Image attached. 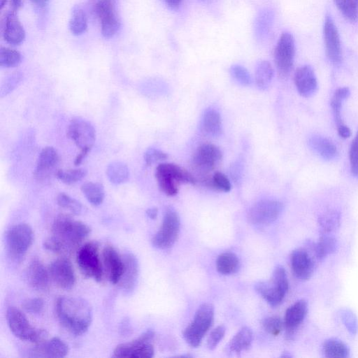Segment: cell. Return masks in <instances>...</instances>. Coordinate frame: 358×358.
<instances>
[{"instance_id": "6da1fadb", "label": "cell", "mask_w": 358, "mask_h": 358, "mask_svg": "<svg viewBox=\"0 0 358 358\" xmlns=\"http://www.w3.org/2000/svg\"><path fill=\"white\" fill-rule=\"evenodd\" d=\"M55 310L60 324L74 336L85 334L91 325L92 309L82 298L61 296L56 301Z\"/></svg>"}, {"instance_id": "f5cc1de1", "label": "cell", "mask_w": 358, "mask_h": 358, "mask_svg": "<svg viewBox=\"0 0 358 358\" xmlns=\"http://www.w3.org/2000/svg\"><path fill=\"white\" fill-rule=\"evenodd\" d=\"M43 248L50 252L60 253L65 252L62 244L52 236L43 241Z\"/></svg>"}, {"instance_id": "3957f363", "label": "cell", "mask_w": 358, "mask_h": 358, "mask_svg": "<svg viewBox=\"0 0 358 358\" xmlns=\"http://www.w3.org/2000/svg\"><path fill=\"white\" fill-rule=\"evenodd\" d=\"M67 136L80 150L74 160V164H80L92 148L96 131L93 125L87 120L76 117L73 118L67 128Z\"/></svg>"}, {"instance_id": "b9f144b4", "label": "cell", "mask_w": 358, "mask_h": 358, "mask_svg": "<svg viewBox=\"0 0 358 358\" xmlns=\"http://www.w3.org/2000/svg\"><path fill=\"white\" fill-rule=\"evenodd\" d=\"M57 203L61 208L69 210L74 215H79L82 211L83 206L81 203L64 192L57 195Z\"/></svg>"}, {"instance_id": "8d00e7d4", "label": "cell", "mask_w": 358, "mask_h": 358, "mask_svg": "<svg viewBox=\"0 0 358 358\" xmlns=\"http://www.w3.org/2000/svg\"><path fill=\"white\" fill-rule=\"evenodd\" d=\"M69 27L74 35H80L87 28V16L83 8L79 6L73 8L72 15L69 22Z\"/></svg>"}, {"instance_id": "f907efd6", "label": "cell", "mask_w": 358, "mask_h": 358, "mask_svg": "<svg viewBox=\"0 0 358 358\" xmlns=\"http://www.w3.org/2000/svg\"><path fill=\"white\" fill-rule=\"evenodd\" d=\"M22 307L29 313L38 314L44 308V301L41 298L29 299L23 302Z\"/></svg>"}, {"instance_id": "ee69618b", "label": "cell", "mask_w": 358, "mask_h": 358, "mask_svg": "<svg viewBox=\"0 0 358 358\" xmlns=\"http://www.w3.org/2000/svg\"><path fill=\"white\" fill-rule=\"evenodd\" d=\"M342 322L351 335H355L358 330V322L356 315L349 309L340 311Z\"/></svg>"}, {"instance_id": "44dd1931", "label": "cell", "mask_w": 358, "mask_h": 358, "mask_svg": "<svg viewBox=\"0 0 358 358\" xmlns=\"http://www.w3.org/2000/svg\"><path fill=\"white\" fill-rule=\"evenodd\" d=\"M59 163L57 150L51 146L44 148L40 152L37 160L34 176L38 180H44L53 173Z\"/></svg>"}, {"instance_id": "4dcf8cb0", "label": "cell", "mask_w": 358, "mask_h": 358, "mask_svg": "<svg viewBox=\"0 0 358 358\" xmlns=\"http://www.w3.org/2000/svg\"><path fill=\"white\" fill-rule=\"evenodd\" d=\"M106 175L111 183L120 185L129 180V170L124 162L115 161L108 165Z\"/></svg>"}, {"instance_id": "f546056e", "label": "cell", "mask_w": 358, "mask_h": 358, "mask_svg": "<svg viewBox=\"0 0 358 358\" xmlns=\"http://www.w3.org/2000/svg\"><path fill=\"white\" fill-rule=\"evenodd\" d=\"M252 338V331L250 328L247 327L241 328L230 341L229 343V350L240 354L250 347Z\"/></svg>"}, {"instance_id": "d4e9b609", "label": "cell", "mask_w": 358, "mask_h": 358, "mask_svg": "<svg viewBox=\"0 0 358 358\" xmlns=\"http://www.w3.org/2000/svg\"><path fill=\"white\" fill-rule=\"evenodd\" d=\"M3 35L5 41L11 45H19L25 38V31L16 12H9L4 22Z\"/></svg>"}, {"instance_id": "9a60e30c", "label": "cell", "mask_w": 358, "mask_h": 358, "mask_svg": "<svg viewBox=\"0 0 358 358\" xmlns=\"http://www.w3.org/2000/svg\"><path fill=\"white\" fill-rule=\"evenodd\" d=\"M222 159V152L211 143L201 145L194 152L192 165L196 171L203 177L213 171Z\"/></svg>"}, {"instance_id": "2e32d148", "label": "cell", "mask_w": 358, "mask_h": 358, "mask_svg": "<svg viewBox=\"0 0 358 358\" xmlns=\"http://www.w3.org/2000/svg\"><path fill=\"white\" fill-rule=\"evenodd\" d=\"M50 279L60 289H70L76 282V275L71 262L66 258L53 261L48 268Z\"/></svg>"}, {"instance_id": "ba28073f", "label": "cell", "mask_w": 358, "mask_h": 358, "mask_svg": "<svg viewBox=\"0 0 358 358\" xmlns=\"http://www.w3.org/2000/svg\"><path fill=\"white\" fill-rule=\"evenodd\" d=\"M76 262L85 276L97 282L102 280L103 269L96 243L89 242L80 247L76 254Z\"/></svg>"}, {"instance_id": "e575fe53", "label": "cell", "mask_w": 358, "mask_h": 358, "mask_svg": "<svg viewBox=\"0 0 358 358\" xmlns=\"http://www.w3.org/2000/svg\"><path fill=\"white\" fill-rule=\"evenodd\" d=\"M322 353L327 357H348L350 350L341 341L336 338L326 340L322 345Z\"/></svg>"}, {"instance_id": "d6a6232c", "label": "cell", "mask_w": 358, "mask_h": 358, "mask_svg": "<svg viewBox=\"0 0 358 358\" xmlns=\"http://www.w3.org/2000/svg\"><path fill=\"white\" fill-rule=\"evenodd\" d=\"M80 189L92 205L97 206L102 203L105 197V191L101 183L87 182L83 184Z\"/></svg>"}, {"instance_id": "6f0895ef", "label": "cell", "mask_w": 358, "mask_h": 358, "mask_svg": "<svg viewBox=\"0 0 358 358\" xmlns=\"http://www.w3.org/2000/svg\"><path fill=\"white\" fill-rule=\"evenodd\" d=\"M164 1L171 8H177L180 4L182 0H164Z\"/></svg>"}, {"instance_id": "4316f807", "label": "cell", "mask_w": 358, "mask_h": 358, "mask_svg": "<svg viewBox=\"0 0 358 358\" xmlns=\"http://www.w3.org/2000/svg\"><path fill=\"white\" fill-rule=\"evenodd\" d=\"M307 310V303L303 299L296 301L287 309L284 322L289 334H292L303 322Z\"/></svg>"}, {"instance_id": "ffe728a7", "label": "cell", "mask_w": 358, "mask_h": 358, "mask_svg": "<svg viewBox=\"0 0 358 358\" xmlns=\"http://www.w3.org/2000/svg\"><path fill=\"white\" fill-rule=\"evenodd\" d=\"M103 259L109 280L113 284H118L124 271L123 258L113 247L107 245L103 250Z\"/></svg>"}, {"instance_id": "1f68e13d", "label": "cell", "mask_w": 358, "mask_h": 358, "mask_svg": "<svg viewBox=\"0 0 358 358\" xmlns=\"http://www.w3.org/2000/svg\"><path fill=\"white\" fill-rule=\"evenodd\" d=\"M240 262L233 252H224L220 255L216 261L217 271L222 275L236 273L239 268Z\"/></svg>"}, {"instance_id": "484cf974", "label": "cell", "mask_w": 358, "mask_h": 358, "mask_svg": "<svg viewBox=\"0 0 358 358\" xmlns=\"http://www.w3.org/2000/svg\"><path fill=\"white\" fill-rule=\"evenodd\" d=\"M124 263V271L119 282L120 287L126 291H131L136 286L139 273L138 261L136 257L127 252L122 257Z\"/></svg>"}, {"instance_id": "d590c367", "label": "cell", "mask_w": 358, "mask_h": 358, "mask_svg": "<svg viewBox=\"0 0 358 358\" xmlns=\"http://www.w3.org/2000/svg\"><path fill=\"white\" fill-rule=\"evenodd\" d=\"M338 248L337 240L332 236H322L315 245V254L318 259H323L336 252Z\"/></svg>"}, {"instance_id": "681fc988", "label": "cell", "mask_w": 358, "mask_h": 358, "mask_svg": "<svg viewBox=\"0 0 358 358\" xmlns=\"http://www.w3.org/2000/svg\"><path fill=\"white\" fill-rule=\"evenodd\" d=\"M225 331L226 329L224 325H219L215 329H214L210 332L207 339V348L209 350H214L223 338L225 334Z\"/></svg>"}, {"instance_id": "680465c9", "label": "cell", "mask_w": 358, "mask_h": 358, "mask_svg": "<svg viewBox=\"0 0 358 358\" xmlns=\"http://www.w3.org/2000/svg\"><path fill=\"white\" fill-rule=\"evenodd\" d=\"M7 0H1V8H2L4 5L6 3Z\"/></svg>"}, {"instance_id": "7402d4cb", "label": "cell", "mask_w": 358, "mask_h": 358, "mask_svg": "<svg viewBox=\"0 0 358 358\" xmlns=\"http://www.w3.org/2000/svg\"><path fill=\"white\" fill-rule=\"evenodd\" d=\"M27 277L30 286L40 292H46L50 287V274L43 263L33 259L27 267Z\"/></svg>"}, {"instance_id": "277c9868", "label": "cell", "mask_w": 358, "mask_h": 358, "mask_svg": "<svg viewBox=\"0 0 358 358\" xmlns=\"http://www.w3.org/2000/svg\"><path fill=\"white\" fill-rule=\"evenodd\" d=\"M155 176L160 189L168 196H174L178 193L180 183L194 184L196 181L189 172L170 163L159 164Z\"/></svg>"}, {"instance_id": "52a82bcc", "label": "cell", "mask_w": 358, "mask_h": 358, "mask_svg": "<svg viewBox=\"0 0 358 358\" xmlns=\"http://www.w3.org/2000/svg\"><path fill=\"white\" fill-rule=\"evenodd\" d=\"M214 307L211 303L201 304L190 324L185 329L183 337L192 347H198L213 322Z\"/></svg>"}, {"instance_id": "7dc6e473", "label": "cell", "mask_w": 358, "mask_h": 358, "mask_svg": "<svg viewBox=\"0 0 358 358\" xmlns=\"http://www.w3.org/2000/svg\"><path fill=\"white\" fill-rule=\"evenodd\" d=\"M230 71L233 78L240 84L248 85L251 83V76L248 70L243 66L238 64L233 65Z\"/></svg>"}, {"instance_id": "f1b7e54d", "label": "cell", "mask_w": 358, "mask_h": 358, "mask_svg": "<svg viewBox=\"0 0 358 358\" xmlns=\"http://www.w3.org/2000/svg\"><path fill=\"white\" fill-rule=\"evenodd\" d=\"M203 131L210 136H218L222 133V120L220 113L213 109L205 112L201 122Z\"/></svg>"}, {"instance_id": "5b68a950", "label": "cell", "mask_w": 358, "mask_h": 358, "mask_svg": "<svg viewBox=\"0 0 358 358\" xmlns=\"http://www.w3.org/2000/svg\"><path fill=\"white\" fill-rule=\"evenodd\" d=\"M6 320L12 334L22 341L37 344L48 339V332L32 327L25 315L15 307L7 309Z\"/></svg>"}, {"instance_id": "ab89813d", "label": "cell", "mask_w": 358, "mask_h": 358, "mask_svg": "<svg viewBox=\"0 0 358 358\" xmlns=\"http://www.w3.org/2000/svg\"><path fill=\"white\" fill-rule=\"evenodd\" d=\"M21 62L22 55L18 51L6 47H1L0 66L1 67H15L18 66Z\"/></svg>"}, {"instance_id": "30bf717a", "label": "cell", "mask_w": 358, "mask_h": 358, "mask_svg": "<svg viewBox=\"0 0 358 358\" xmlns=\"http://www.w3.org/2000/svg\"><path fill=\"white\" fill-rule=\"evenodd\" d=\"M34 233L31 227L26 223L12 227L6 235L7 247L11 257L21 260L32 244Z\"/></svg>"}, {"instance_id": "ac0fdd59", "label": "cell", "mask_w": 358, "mask_h": 358, "mask_svg": "<svg viewBox=\"0 0 358 358\" xmlns=\"http://www.w3.org/2000/svg\"><path fill=\"white\" fill-rule=\"evenodd\" d=\"M29 353L31 357H64L69 353V347L59 338L53 337L36 344Z\"/></svg>"}, {"instance_id": "83f0119b", "label": "cell", "mask_w": 358, "mask_h": 358, "mask_svg": "<svg viewBox=\"0 0 358 358\" xmlns=\"http://www.w3.org/2000/svg\"><path fill=\"white\" fill-rule=\"evenodd\" d=\"M309 144L310 148L324 159H332L338 154L335 144L325 137L313 136L309 140Z\"/></svg>"}, {"instance_id": "8fae6325", "label": "cell", "mask_w": 358, "mask_h": 358, "mask_svg": "<svg viewBox=\"0 0 358 358\" xmlns=\"http://www.w3.org/2000/svg\"><path fill=\"white\" fill-rule=\"evenodd\" d=\"M180 228L178 213L172 209L165 213L162 225L152 239V245L159 249L170 248L176 241Z\"/></svg>"}, {"instance_id": "bcb514c9", "label": "cell", "mask_w": 358, "mask_h": 358, "mask_svg": "<svg viewBox=\"0 0 358 358\" xmlns=\"http://www.w3.org/2000/svg\"><path fill=\"white\" fill-rule=\"evenodd\" d=\"M271 15L267 10H264L259 13L256 26L257 34L259 37L265 36L268 33L271 22Z\"/></svg>"}, {"instance_id": "5bb4252c", "label": "cell", "mask_w": 358, "mask_h": 358, "mask_svg": "<svg viewBox=\"0 0 358 358\" xmlns=\"http://www.w3.org/2000/svg\"><path fill=\"white\" fill-rule=\"evenodd\" d=\"M295 45L292 35L283 32L277 43L274 52L275 64L279 76L286 77L290 72L294 58Z\"/></svg>"}, {"instance_id": "7a4b0ae2", "label": "cell", "mask_w": 358, "mask_h": 358, "mask_svg": "<svg viewBox=\"0 0 358 358\" xmlns=\"http://www.w3.org/2000/svg\"><path fill=\"white\" fill-rule=\"evenodd\" d=\"M85 223L66 215H58L52 224V236L57 239L68 252L78 246L90 233Z\"/></svg>"}, {"instance_id": "9c48e42d", "label": "cell", "mask_w": 358, "mask_h": 358, "mask_svg": "<svg viewBox=\"0 0 358 358\" xmlns=\"http://www.w3.org/2000/svg\"><path fill=\"white\" fill-rule=\"evenodd\" d=\"M155 332L148 329L137 338L126 343L116 346L113 357L150 358L154 356L155 350L152 343Z\"/></svg>"}, {"instance_id": "f35d334b", "label": "cell", "mask_w": 358, "mask_h": 358, "mask_svg": "<svg viewBox=\"0 0 358 358\" xmlns=\"http://www.w3.org/2000/svg\"><path fill=\"white\" fill-rule=\"evenodd\" d=\"M86 175L87 170L83 168L60 169L55 172L56 178L66 185H73L82 180Z\"/></svg>"}, {"instance_id": "d6986e66", "label": "cell", "mask_w": 358, "mask_h": 358, "mask_svg": "<svg viewBox=\"0 0 358 358\" xmlns=\"http://www.w3.org/2000/svg\"><path fill=\"white\" fill-rule=\"evenodd\" d=\"M294 275L299 280H305L312 275L315 262L310 253L304 248L294 250L290 257Z\"/></svg>"}, {"instance_id": "cb8c5ba5", "label": "cell", "mask_w": 358, "mask_h": 358, "mask_svg": "<svg viewBox=\"0 0 358 358\" xmlns=\"http://www.w3.org/2000/svg\"><path fill=\"white\" fill-rule=\"evenodd\" d=\"M294 80L297 91L303 96H310L317 90V78L314 71L308 65L298 68L294 73Z\"/></svg>"}, {"instance_id": "4fadbf2b", "label": "cell", "mask_w": 358, "mask_h": 358, "mask_svg": "<svg viewBox=\"0 0 358 358\" xmlns=\"http://www.w3.org/2000/svg\"><path fill=\"white\" fill-rule=\"evenodd\" d=\"M282 208V203L279 201L261 200L255 203L249 210L248 220L255 226L268 225L278 219Z\"/></svg>"}, {"instance_id": "8992f818", "label": "cell", "mask_w": 358, "mask_h": 358, "mask_svg": "<svg viewBox=\"0 0 358 358\" xmlns=\"http://www.w3.org/2000/svg\"><path fill=\"white\" fill-rule=\"evenodd\" d=\"M289 287L288 278L283 266H277L268 282H258L255 284L256 291L271 306H277L283 301Z\"/></svg>"}, {"instance_id": "74e56055", "label": "cell", "mask_w": 358, "mask_h": 358, "mask_svg": "<svg viewBox=\"0 0 358 358\" xmlns=\"http://www.w3.org/2000/svg\"><path fill=\"white\" fill-rule=\"evenodd\" d=\"M273 76L272 66L268 61H261L258 63L255 71V81L260 90H265L269 85Z\"/></svg>"}, {"instance_id": "c3c4849f", "label": "cell", "mask_w": 358, "mask_h": 358, "mask_svg": "<svg viewBox=\"0 0 358 358\" xmlns=\"http://www.w3.org/2000/svg\"><path fill=\"white\" fill-rule=\"evenodd\" d=\"M349 160L352 173L358 177V131L350 145Z\"/></svg>"}, {"instance_id": "60d3db41", "label": "cell", "mask_w": 358, "mask_h": 358, "mask_svg": "<svg viewBox=\"0 0 358 358\" xmlns=\"http://www.w3.org/2000/svg\"><path fill=\"white\" fill-rule=\"evenodd\" d=\"M335 4L343 15L350 22L358 18V0H334Z\"/></svg>"}, {"instance_id": "11a10c76", "label": "cell", "mask_w": 358, "mask_h": 358, "mask_svg": "<svg viewBox=\"0 0 358 358\" xmlns=\"http://www.w3.org/2000/svg\"><path fill=\"white\" fill-rule=\"evenodd\" d=\"M24 1L25 0H10L12 10L17 12L20 10L23 6Z\"/></svg>"}, {"instance_id": "7bdbcfd3", "label": "cell", "mask_w": 358, "mask_h": 358, "mask_svg": "<svg viewBox=\"0 0 358 358\" xmlns=\"http://www.w3.org/2000/svg\"><path fill=\"white\" fill-rule=\"evenodd\" d=\"M206 185L224 192H229L231 189V183L228 178L221 172L215 173Z\"/></svg>"}, {"instance_id": "836d02e7", "label": "cell", "mask_w": 358, "mask_h": 358, "mask_svg": "<svg viewBox=\"0 0 358 358\" xmlns=\"http://www.w3.org/2000/svg\"><path fill=\"white\" fill-rule=\"evenodd\" d=\"M341 214L335 209L327 210L318 217V224L324 234L336 231L340 226Z\"/></svg>"}, {"instance_id": "816d5d0a", "label": "cell", "mask_w": 358, "mask_h": 358, "mask_svg": "<svg viewBox=\"0 0 358 358\" xmlns=\"http://www.w3.org/2000/svg\"><path fill=\"white\" fill-rule=\"evenodd\" d=\"M167 154L155 148H148L144 154V159L147 165H151L158 161L166 159Z\"/></svg>"}, {"instance_id": "603a6c76", "label": "cell", "mask_w": 358, "mask_h": 358, "mask_svg": "<svg viewBox=\"0 0 358 358\" xmlns=\"http://www.w3.org/2000/svg\"><path fill=\"white\" fill-rule=\"evenodd\" d=\"M350 90L348 87H340L334 92L330 102L335 122L336 124L337 132L338 135L343 138H347L351 135L350 128L343 122L341 117L343 103L345 99L348 98Z\"/></svg>"}, {"instance_id": "e0dca14e", "label": "cell", "mask_w": 358, "mask_h": 358, "mask_svg": "<svg viewBox=\"0 0 358 358\" xmlns=\"http://www.w3.org/2000/svg\"><path fill=\"white\" fill-rule=\"evenodd\" d=\"M323 34L327 58L334 64H340L342 59L340 37L336 26L330 16L325 18Z\"/></svg>"}, {"instance_id": "db71d44e", "label": "cell", "mask_w": 358, "mask_h": 358, "mask_svg": "<svg viewBox=\"0 0 358 358\" xmlns=\"http://www.w3.org/2000/svg\"><path fill=\"white\" fill-rule=\"evenodd\" d=\"M30 1L37 9L43 10L48 6L50 0H30Z\"/></svg>"}, {"instance_id": "9f6ffc18", "label": "cell", "mask_w": 358, "mask_h": 358, "mask_svg": "<svg viewBox=\"0 0 358 358\" xmlns=\"http://www.w3.org/2000/svg\"><path fill=\"white\" fill-rule=\"evenodd\" d=\"M158 210L157 208H150L146 210V215L152 220L155 219L157 217Z\"/></svg>"}, {"instance_id": "f6af8a7d", "label": "cell", "mask_w": 358, "mask_h": 358, "mask_svg": "<svg viewBox=\"0 0 358 358\" xmlns=\"http://www.w3.org/2000/svg\"><path fill=\"white\" fill-rule=\"evenodd\" d=\"M264 329L272 336H278L282 328V322L278 316L266 317L262 321Z\"/></svg>"}, {"instance_id": "7c38bea8", "label": "cell", "mask_w": 358, "mask_h": 358, "mask_svg": "<svg viewBox=\"0 0 358 358\" xmlns=\"http://www.w3.org/2000/svg\"><path fill=\"white\" fill-rule=\"evenodd\" d=\"M116 6V0L95 1L94 10L101 24V33L107 38L114 36L120 28Z\"/></svg>"}]
</instances>
